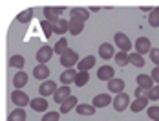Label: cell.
<instances>
[{
  "mask_svg": "<svg viewBox=\"0 0 159 121\" xmlns=\"http://www.w3.org/2000/svg\"><path fill=\"white\" fill-rule=\"evenodd\" d=\"M61 64H62V66H66V70L73 68L75 64H79V53H77L75 50L68 48V51L61 55Z\"/></svg>",
  "mask_w": 159,
  "mask_h": 121,
  "instance_id": "obj_1",
  "label": "cell"
},
{
  "mask_svg": "<svg viewBox=\"0 0 159 121\" xmlns=\"http://www.w3.org/2000/svg\"><path fill=\"white\" fill-rule=\"evenodd\" d=\"M113 42H115V46L119 48V51H126V53H130V50H132V41H130V37L128 35H125V33H115L113 35Z\"/></svg>",
  "mask_w": 159,
  "mask_h": 121,
  "instance_id": "obj_2",
  "label": "cell"
},
{
  "mask_svg": "<svg viewBox=\"0 0 159 121\" xmlns=\"http://www.w3.org/2000/svg\"><path fill=\"white\" fill-rule=\"evenodd\" d=\"M11 101H13V105H15L16 108H24V106H28L30 103H31L30 95H28L24 90H13V94H11Z\"/></svg>",
  "mask_w": 159,
  "mask_h": 121,
  "instance_id": "obj_3",
  "label": "cell"
},
{
  "mask_svg": "<svg viewBox=\"0 0 159 121\" xmlns=\"http://www.w3.org/2000/svg\"><path fill=\"white\" fill-rule=\"evenodd\" d=\"M53 48L51 46H40L39 50H37V53H35V59L39 64H48V60H51L53 57Z\"/></svg>",
  "mask_w": 159,
  "mask_h": 121,
  "instance_id": "obj_4",
  "label": "cell"
},
{
  "mask_svg": "<svg viewBox=\"0 0 159 121\" xmlns=\"http://www.w3.org/2000/svg\"><path fill=\"white\" fill-rule=\"evenodd\" d=\"M111 105H113V108H115V112H123V110H126L128 106L132 105V101H130V95H126V92H123V94H117Z\"/></svg>",
  "mask_w": 159,
  "mask_h": 121,
  "instance_id": "obj_5",
  "label": "cell"
},
{
  "mask_svg": "<svg viewBox=\"0 0 159 121\" xmlns=\"http://www.w3.org/2000/svg\"><path fill=\"white\" fill-rule=\"evenodd\" d=\"M57 90H59V86H57L55 81H44L40 85V88H39V94H40V97H46L48 99L49 95H55Z\"/></svg>",
  "mask_w": 159,
  "mask_h": 121,
  "instance_id": "obj_6",
  "label": "cell"
},
{
  "mask_svg": "<svg viewBox=\"0 0 159 121\" xmlns=\"http://www.w3.org/2000/svg\"><path fill=\"white\" fill-rule=\"evenodd\" d=\"M134 48H135V51L137 53H150L152 51V42H150V39H146V37H137V41L134 42Z\"/></svg>",
  "mask_w": 159,
  "mask_h": 121,
  "instance_id": "obj_7",
  "label": "cell"
},
{
  "mask_svg": "<svg viewBox=\"0 0 159 121\" xmlns=\"http://www.w3.org/2000/svg\"><path fill=\"white\" fill-rule=\"evenodd\" d=\"M62 13H64V7H44V17L48 22H57L59 18H62Z\"/></svg>",
  "mask_w": 159,
  "mask_h": 121,
  "instance_id": "obj_8",
  "label": "cell"
},
{
  "mask_svg": "<svg viewBox=\"0 0 159 121\" xmlns=\"http://www.w3.org/2000/svg\"><path fill=\"white\" fill-rule=\"evenodd\" d=\"M70 18L86 22V20L90 18V9H86V7H71V9H70Z\"/></svg>",
  "mask_w": 159,
  "mask_h": 121,
  "instance_id": "obj_9",
  "label": "cell"
},
{
  "mask_svg": "<svg viewBox=\"0 0 159 121\" xmlns=\"http://www.w3.org/2000/svg\"><path fill=\"white\" fill-rule=\"evenodd\" d=\"M135 81H137V86H139V88H143L144 92L152 90V88L156 86V85H154L156 81L152 79V75H148V74H141V75H137Z\"/></svg>",
  "mask_w": 159,
  "mask_h": 121,
  "instance_id": "obj_10",
  "label": "cell"
},
{
  "mask_svg": "<svg viewBox=\"0 0 159 121\" xmlns=\"http://www.w3.org/2000/svg\"><path fill=\"white\" fill-rule=\"evenodd\" d=\"M99 57L104 59V60H110L111 57H115V48H113V44L102 42V44L99 46Z\"/></svg>",
  "mask_w": 159,
  "mask_h": 121,
  "instance_id": "obj_11",
  "label": "cell"
},
{
  "mask_svg": "<svg viewBox=\"0 0 159 121\" xmlns=\"http://www.w3.org/2000/svg\"><path fill=\"white\" fill-rule=\"evenodd\" d=\"M71 97V90H70V86H66V85H62V86H59V90L55 92V95H53V101L55 103H59V105H62L66 99H70Z\"/></svg>",
  "mask_w": 159,
  "mask_h": 121,
  "instance_id": "obj_12",
  "label": "cell"
},
{
  "mask_svg": "<svg viewBox=\"0 0 159 121\" xmlns=\"http://www.w3.org/2000/svg\"><path fill=\"white\" fill-rule=\"evenodd\" d=\"M106 85H108V90L111 94H123L125 92V86H126L125 79H119V77H113L110 83H106Z\"/></svg>",
  "mask_w": 159,
  "mask_h": 121,
  "instance_id": "obj_13",
  "label": "cell"
},
{
  "mask_svg": "<svg viewBox=\"0 0 159 121\" xmlns=\"http://www.w3.org/2000/svg\"><path fill=\"white\" fill-rule=\"evenodd\" d=\"M33 77L37 79V81H48L49 77V66H46V64H39V66H35L33 68Z\"/></svg>",
  "mask_w": 159,
  "mask_h": 121,
  "instance_id": "obj_14",
  "label": "cell"
},
{
  "mask_svg": "<svg viewBox=\"0 0 159 121\" xmlns=\"http://www.w3.org/2000/svg\"><path fill=\"white\" fill-rule=\"evenodd\" d=\"M95 62H97L95 55H86V57L80 59V62L77 64V70H79V72H90V70L95 66Z\"/></svg>",
  "mask_w": 159,
  "mask_h": 121,
  "instance_id": "obj_15",
  "label": "cell"
},
{
  "mask_svg": "<svg viewBox=\"0 0 159 121\" xmlns=\"http://www.w3.org/2000/svg\"><path fill=\"white\" fill-rule=\"evenodd\" d=\"M13 85H15V90H22L28 85V74L24 70H18L13 75Z\"/></svg>",
  "mask_w": 159,
  "mask_h": 121,
  "instance_id": "obj_16",
  "label": "cell"
},
{
  "mask_svg": "<svg viewBox=\"0 0 159 121\" xmlns=\"http://www.w3.org/2000/svg\"><path fill=\"white\" fill-rule=\"evenodd\" d=\"M110 103H113L110 94H97L95 97H93V103L92 105L95 106V108H104V106H108Z\"/></svg>",
  "mask_w": 159,
  "mask_h": 121,
  "instance_id": "obj_17",
  "label": "cell"
},
{
  "mask_svg": "<svg viewBox=\"0 0 159 121\" xmlns=\"http://www.w3.org/2000/svg\"><path fill=\"white\" fill-rule=\"evenodd\" d=\"M77 75H79V72H77L75 68L64 70L62 74H61V83H62V85H66V86H70V83H75Z\"/></svg>",
  "mask_w": 159,
  "mask_h": 121,
  "instance_id": "obj_18",
  "label": "cell"
},
{
  "mask_svg": "<svg viewBox=\"0 0 159 121\" xmlns=\"http://www.w3.org/2000/svg\"><path fill=\"white\" fill-rule=\"evenodd\" d=\"M30 106L35 112H44L46 114V110H48V99L46 97H35V99H31Z\"/></svg>",
  "mask_w": 159,
  "mask_h": 121,
  "instance_id": "obj_19",
  "label": "cell"
},
{
  "mask_svg": "<svg viewBox=\"0 0 159 121\" xmlns=\"http://www.w3.org/2000/svg\"><path fill=\"white\" fill-rule=\"evenodd\" d=\"M115 75V70L111 68V66H101L99 70H97V77L101 79V81H106V83H110L111 79Z\"/></svg>",
  "mask_w": 159,
  "mask_h": 121,
  "instance_id": "obj_20",
  "label": "cell"
},
{
  "mask_svg": "<svg viewBox=\"0 0 159 121\" xmlns=\"http://www.w3.org/2000/svg\"><path fill=\"white\" fill-rule=\"evenodd\" d=\"M148 97L144 95V97H135V101H132V105H130V110L132 112H141V110H148Z\"/></svg>",
  "mask_w": 159,
  "mask_h": 121,
  "instance_id": "obj_21",
  "label": "cell"
},
{
  "mask_svg": "<svg viewBox=\"0 0 159 121\" xmlns=\"http://www.w3.org/2000/svg\"><path fill=\"white\" fill-rule=\"evenodd\" d=\"M66 31H70V20L59 18L57 22H53V33L55 35H66Z\"/></svg>",
  "mask_w": 159,
  "mask_h": 121,
  "instance_id": "obj_22",
  "label": "cell"
},
{
  "mask_svg": "<svg viewBox=\"0 0 159 121\" xmlns=\"http://www.w3.org/2000/svg\"><path fill=\"white\" fill-rule=\"evenodd\" d=\"M75 112H77L79 116H93L97 112V108L93 105H88V103H80V105H77Z\"/></svg>",
  "mask_w": 159,
  "mask_h": 121,
  "instance_id": "obj_23",
  "label": "cell"
},
{
  "mask_svg": "<svg viewBox=\"0 0 159 121\" xmlns=\"http://www.w3.org/2000/svg\"><path fill=\"white\" fill-rule=\"evenodd\" d=\"M26 119H28V114H26L24 108H15L7 116V121H26Z\"/></svg>",
  "mask_w": 159,
  "mask_h": 121,
  "instance_id": "obj_24",
  "label": "cell"
},
{
  "mask_svg": "<svg viewBox=\"0 0 159 121\" xmlns=\"http://www.w3.org/2000/svg\"><path fill=\"white\" fill-rule=\"evenodd\" d=\"M77 105H79V103H77V97H75V95H71L70 99H66L62 105H61V114H68L70 110L77 108Z\"/></svg>",
  "mask_w": 159,
  "mask_h": 121,
  "instance_id": "obj_25",
  "label": "cell"
},
{
  "mask_svg": "<svg viewBox=\"0 0 159 121\" xmlns=\"http://www.w3.org/2000/svg\"><path fill=\"white\" fill-rule=\"evenodd\" d=\"M68 41H66V37H61L57 42H55V46H53V51L57 53V55H62V53H66L68 51Z\"/></svg>",
  "mask_w": 159,
  "mask_h": 121,
  "instance_id": "obj_26",
  "label": "cell"
},
{
  "mask_svg": "<svg viewBox=\"0 0 159 121\" xmlns=\"http://www.w3.org/2000/svg\"><path fill=\"white\" fill-rule=\"evenodd\" d=\"M115 62H117V66H126V64H130V53H126V51H117L115 53Z\"/></svg>",
  "mask_w": 159,
  "mask_h": 121,
  "instance_id": "obj_27",
  "label": "cell"
},
{
  "mask_svg": "<svg viewBox=\"0 0 159 121\" xmlns=\"http://www.w3.org/2000/svg\"><path fill=\"white\" fill-rule=\"evenodd\" d=\"M130 64L137 66V68H143L144 66V57L137 51H130Z\"/></svg>",
  "mask_w": 159,
  "mask_h": 121,
  "instance_id": "obj_28",
  "label": "cell"
},
{
  "mask_svg": "<svg viewBox=\"0 0 159 121\" xmlns=\"http://www.w3.org/2000/svg\"><path fill=\"white\" fill-rule=\"evenodd\" d=\"M31 18H33V7H28V9H24L22 13H18V17H16V22L28 24V22H31Z\"/></svg>",
  "mask_w": 159,
  "mask_h": 121,
  "instance_id": "obj_29",
  "label": "cell"
},
{
  "mask_svg": "<svg viewBox=\"0 0 159 121\" xmlns=\"http://www.w3.org/2000/svg\"><path fill=\"white\" fill-rule=\"evenodd\" d=\"M82 30H84V22L70 18V33L71 35H79V33H82Z\"/></svg>",
  "mask_w": 159,
  "mask_h": 121,
  "instance_id": "obj_30",
  "label": "cell"
},
{
  "mask_svg": "<svg viewBox=\"0 0 159 121\" xmlns=\"http://www.w3.org/2000/svg\"><path fill=\"white\" fill-rule=\"evenodd\" d=\"M24 64H26V59H24L22 55H11V57H9V66H11V68H18V70H22Z\"/></svg>",
  "mask_w": 159,
  "mask_h": 121,
  "instance_id": "obj_31",
  "label": "cell"
},
{
  "mask_svg": "<svg viewBox=\"0 0 159 121\" xmlns=\"http://www.w3.org/2000/svg\"><path fill=\"white\" fill-rule=\"evenodd\" d=\"M148 24L152 28H157L159 26V7H154L150 13H148Z\"/></svg>",
  "mask_w": 159,
  "mask_h": 121,
  "instance_id": "obj_32",
  "label": "cell"
},
{
  "mask_svg": "<svg viewBox=\"0 0 159 121\" xmlns=\"http://www.w3.org/2000/svg\"><path fill=\"white\" fill-rule=\"evenodd\" d=\"M88 81H90V72H79V75L75 79V85L80 88V86H86Z\"/></svg>",
  "mask_w": 159,
  "mask_h": 121,
  "instance_id": "obj_33",
  "label": "cell"
},
{
  "mask_svg": "<svg viewBox=\"0 0 159 121\" xmlns=\"http://www.w3.org/2000/svg\"><path fill=\"white\" fill-rule=\"evenodd\" d=\"M59 118H61V112L51 110V112H46V114L42 116V119H40V121H59Z\"/></svg>",
  "mask_w": 159,
  "mask_h": 121,
  "instance_id": "obj_34",
  "label": "cell"
},
{
  "mask_svg": "<svg viewBox=\"0 0 159 121\" xmlns=\"http://www.w3.org/2000/svg\"><path fill=\"white\" fill-rule=\"evenodd\" d=\"M146 114L152 121H159V106H148Z\"/></svg>",
  "mask_w": 159,
  "mask_h": 121,
  "instance_id": "obj_35",
  "label": "cell"
},
{
  "mask_svg": "<svg viewBox=\"0 0 159 121\" xmlns=\"http://www.w3.org/2000/svg\"><path fill=\"white\" fill-rule=\"evenodd\" d=\"M40 26H42V30H44V35H46V37H51V33H53V24L48 22V20H42Z\"/></svg>",
  "mask_w": 159,
  "mask_h": 121,
  "instance_id": "obj_36",
  "label": "cell"
},
{
  "mask_svg": "<svg viewBox=\"0 0 159 121\" xmlns=\"http://www.w3.org/2000/svg\"><path fill=\"white\" fill-rule=\"evenodd\" d=\"M146 97H148V99H152V101H157V99H159V85H156L152 90L146 92Z\"/></svg>",
  "mask_w": 159,
  "mask_h": 121,
  "instance_id": "obj_37",
  "label": "cell"
},
{
  "mask_svg": "<svg viewBox=\"0 0 159 121\" xmlns=\"http://www.w3.org/2000/svg\"><path fill=\"white\" fill-rule=\"evenodd\" d=\"M150 59H152V62H154L156 66H159V48H152V51H150Z\"/></svg>",
  "mask_w": 159,
  "mask_h": 121,
  "instance_id": "obj_38",
  "label": "cell"
},
{
  "mask_svg": "<svg viewBox=\"0 0 159 121\" xmlns=\"http://www.w3.org/2000/svg\"><path fill=\"white\" fill-rule=\"evenodd\" d=\"M150 75H152V79H154V81L159 85V66H156V68L152 70V74H150Z\"/></svg>",
  "mask_w": 159,
  "mask_h": 121,
  "instance_id": "obj_39",
  "label": "cell"
},
{
  "mask_svg": "<svg viewBox=\"0 0 159 121\" xmlns=\"http://www.w3.org/2000/svg\"><path fill=\"white\" fill-rule=\"evenodd\" d=\"M99 9H101V7H97V6H95V7H90V13H92V11H93V13H97Z\"/></svg>",
  "mask_w": 159,
  "mask_h": 121,
  "instance_id": "obj_40",
  "label": "cell"
}]
</instances>
